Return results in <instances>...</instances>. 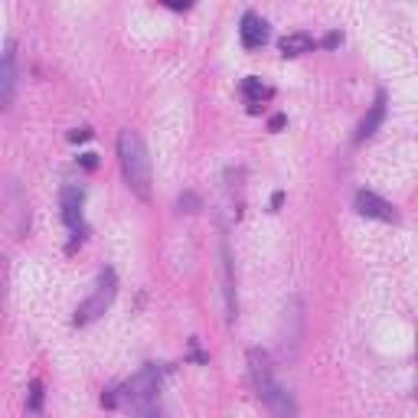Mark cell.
<instances>
[{
    "label": "cell",
    "mask_w": 418,
    "mask_h": 418,
    "mask_svg": "<svg viewBox=\"0 0 418 418\" xmlns=\"http://www.w3.org/2000/svg\"><path fill=\"white\" fill-rule=\"evenodd\" d=\"M88 137H92V128H75V131H69V141H72V144L88 141Z\"/></svg>",
    "instance_id": "cell-14"
},
{
    "label": "cell",
    "mask_w": 418,
    "mask_h": 418,
    "mask_svg": "<svg viewBox=\"0 0 418 418\" xmlns=\"http://www.w3.org/2000/svg\"><path fill=\"white\" fill-rule=\"evenodd\" d=\"M357 212H359V216H366V219L399 222V212H395L392 203H386L382 197H376L372 190H359V193H357Z\"/></svg>",
    "instance_id": "cell-6"
},
{
    "label": "cell",
    "mask_w": 418,
    "mask_h": 418,
    "mask_svg": "<svg viewBox=\"0 0 418 418\" xmlns=\"http://www.w3.org/2000/svg\"><path fill=\"white\" fill-rule=\"evenodd\" d=\"M382 118H386V92H379V95H376V101H372V105H369V111H366V118L359 121V128H357V144H363L366 137H372L376 131H379Z\"/></svg>",
    "instance_id": "cell-9"
},
{
    "label": "cell",
    "mask_w": 418,
    "mask_h": 418,
    "mask_svg": "<svg viewBox=\"0 0 418 418\" xmlns=\"http://www.w3.org/2000/svg\"><path fill=\"white\" fill-rule=\"evenodd\" d=\"M26 408H30L33 415L43 408V382H39V379L30 382V402H26Z\"/></svg>",
    "instance_id": "cell-12"
},
{
    "label": "cell",
    "mask_w": 418,
    "mask_h": 418,
    "mask_svg": "<svg viewBox=\"0 0 418 418\" xmlns=\"http://www.w3.org/2000/svg\"><path fill=\"white\" fill-rule=\"evenodd\" d=\"M115 295H118V275H115V268H105L99 275V281H95V291H92V297H88L86 304H79L72 324H75V327H88L92 320H99L101 314L111 308Z\"/></svg>",
    "instance_id": "cell-4"
},
{
    "label": "cell",
    "mask_w": 418,
    "mask_h": 418,
    "mask_svg": "<svg viewBox=\"0 0 418 418\" xmlns=\"http://www.w3.org/2000/svg\"><path fill=\"white\" fill-rule=\"evenodd\" d=\"M177 206L183 209V212H199V197H193V193H183V197L177 199Z\"/></svg>",
    "instance_id": "cell-13"
},
{
    "label": "cell",
    "mask_w": 418,
    "mask_h": 418,
    "mask_svg": "<svg viewBox=\"0 0 418 418\" xmlns=\"http://www.w3.org/2000/svg\"><path fill=\"white\" fill-rule=\"evenodd\" d=\"M239 37H242V46H246V50H261V46L268 43V23H265V17L248 10L246 17H242Z\"/></svg>",
    "instance_id": "cell-7"
},
{
    "label": "cell",
    "mask_w": 418,
    "mask_h": 418,
    "mask_svg": "<svg viewBox=\"0 0 418 418\" xmlns=\"http://www.w3.org/2000/svg\"><path fill=\"white\" fill-rule=\"evenodd\" d=\"M167 7H170V10H190V3H180V0H167Z\"/></svg>",
    "instance_id": "cell-18"
},
{
    "label": "cell",
    "mask_w": 418,
    "mask_h": 418,
    "mask_svg": "<svg viewBox=\"0 0 418 418\" xmlns=\"http://www.w3.org/2000/svg\"><path fill=\"white\" fill-rule=\"evenodd\" d=\"M248 372H252V386L259 399L268 406V412L275 418H297V406L295 395L284 389L281 382L275 379V369H271V359L261 346H252L248 350Z\"/></svg>",
    "instance_id": "cell-1"
},
{
    "label": "cell",
    "mask_w": 418,
    "mask_h": 418,
    "mask_svg": "<svg viewBox=\"0 0 418 418\" xmlns=\"http://www.w3.org/2000/svg\"><path fill=\"white\" fill-rule=\"evenodd\" d=\"M13 59H17V52H13V43L7 39V46H3V66H0V105H3V108L13 101V88H17Z\"/></svg>",
    "instance_id": "cell-8"
},
{
    "label": "cell",
    "mask_w": 418,
    "mask_h": 418,
    "mask_svg": "<svg viewBox=\"0 0 418 418\" xmlns=\"http://www.w3.org/2000/svg\"><path fill=\"white\" fill-rule=\"evenodd\" d=\"M79 163H82L86 170H95V167H99V154H82V157H79Z\"/></svg>",
    "instance_id": "cell-16"
},
{
    "label": "cell",
    "mask_w": 418,
    "mask_h": 418,
    "mask_svg": "<svg viewBox=\"0 0 418 418\" xmlns=\"http://www.w3.org/2000/svg\"><path fill=\"white\" fill-rule=\"evenodd\" d=\"M118 160H121V173L128 186L135 190L137 199H150V157L144 141L135 131H121L118 135Z\"/></svg>",
    "instance_id": "cell-2"
},
{
    "label": "cell",
    "mask_w": 418,
    "mask_h": 418,
    "mask_svg": "<svg viewBox=\"0 0 418 418\" xmlns=\"http://www.w3.org/2000/svg\"><path fill=\"white\" fill-rule=\"evenodd\" d=\"M314 46H317V39L310 37V33H304V30H297V33H288V37H281V43H278L281 56H288V59H295V56H304V52H310Z\"/></svg>",
    "instance_id": "cell-10"
},
{
    "label": "cell",
    "mask_w": 418,
    "mask_h": 418,
    "mask_svg": "<svg viewBox=\"0 0 418 418\" xmlns=\"http://www.w3.org/2000/svg\"><path fill=\"white\" fill-rule=\"evenodd\" d=\"M121 402L137 418H157L160 415V366H144L137 376L124 382L121 389Z\"/></svg>",
    "instance_id": "cell-3"
},
{
    "label": "cell",
    "mask_w": 418,
    "mask_h": 418,
    "mask_svg": "<svg viewBox=\"0 0 418 418\" xmlns=\"http://www.w3.org/2000/svg\"><path fill=\"white\" fill-rule=\"evenodd\" d=\"M242 95H246V99H248V111L255 115V111H259V105H261V101H265V99H271L275 92H271V88L265 86V82H261L259 75H248V79H242Z\"/></svg>",
    "instance_id": "cell-11"
},
{
    "label": "cell",
    "mask_w": 418,
    "mask_h": 418,
    "mask_svg": "<svg viewBox=\"0 0 418 418\" xmlns=\"http://www.w3.org/2000/svg\"><path fill=\"white\" fill-rule=\"evenodd\" d=\"M82 206H86V190L82 186H66L59 197V209H62V222L69 226V232L75 235V239H86V212H82Z\"/></svg>",
    "instance_id": "cell-5"
},
{
    "label": "cell",
    "mask_w": 418,
    "mask_h": 418,
    "mask_svg": "<svg viewBox=\"0 0 418 418\" xmlns=\"http://www.w3.org/2000/svg\"><path fill=\"white\" fill-rule=\"evenodd\" d=\"M281 203H284V193H275V197H271V206H275V209L281 206Z\"/></svg>",
    "instance_id": "cell-19"
},
{
    "label": "cell",
    "mask_w": 418,
    "mask_h": 418,
    "mask_svg": "<svg viewBox=\"0 0 418 418\" xmlns=\"http://www.w3.org/2000/svg\"><path fill=\"white\" fill-rule=\"evenodd\" d=\"M284 121H288L284 115H275V118H271V121H268V128H271V131H281V128H284Z\"/></svg>",
    "instance_id": "cell-17"
},
{
    "label": "cell",
    "mask_w": 418,
    "mask_h": 418,
    "mask_svg": "<svg viewBox=\"0 0 418 418\" xmlns=\"http://www.w3.org/2000/svg\"><path fill=\"white\" fill-rule=\"evenodd\" d=\"M340 43H344V33H327V37H324V46H327V50H337Z\"/></svg>",
    "instance_id": "cell-15"
}]
</instances>
